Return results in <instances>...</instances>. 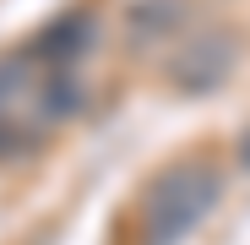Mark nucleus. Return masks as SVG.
Instances as JSON below:
<instances>
[{
    "instance_id": "nucleus-1",
    "label": "nucleus",
    "mask_w": 250,
    "mask_h": 245,
    "mask_svg": "<svg viewBox=\"0 0 250 245\" xmlns=\"http://www.w3.org/2000/svg\"><path fill=\"white\" fill-rule=\"evenodd\" d=\"M223 201V175L212 163H180L147 196V245H180Z\"/></svg>"
},
{
    "instance_id": "nucleus-2",
    "label": "nucleus",
    "mask_w": 250,
    "mask_h": 245,
    "mask_svg": "<svg viewBox=\"0 0 250 245\" xmlns=\"http://www.w3.org/2000/svg\"><path fill=\"white\" fill-rule=\"evenodd\" d=\"M239 66V38L229 27H212V33H190L174 44L169 55V82L180 93H218L223 82L234 76Z\"/></svg>"
},
{
    "instance_id": "nucleus-3",
    "label": "nucleus",
    "mask_w": 250,
    "mask_h": 245,
    "mask_svg": "<svg viewBox=\"0 0 250 245\" xmlns=\"http://www.w3.org/2000/svg\"><path fill=\"white\" fill-rule=\"evenodd\" d=\"M87 38H93V22L82 17V11H71V17H60L55 27H44V38H38V55L55 60V66H65V60H76L82 49H87Z\"/></svg>"
},
{
    "instance_id": "nucleus-4",
    "label": "nucleus",
    "mask_w": 250,
    "mask_h": 245,
    "mask_svg": "<svg viewBox=\"0 0 250 245\" xmlns=\"http://www.w3.org/2000/svg\"><path fill=\"white\" fill-rule=\"evenodd\" d=\"M180 17H185L180 0H142V6L131 11V27H136L142 38H163V33L180 27Z\"/></svg>"
},
{
    "instance_id": "nucleus-5",
    "label": "nucleus",
    "mask_w": 250,
    "mask_h": 245,
    "mask_svg": "<svg viewBox=\"0 0 250 245\" xmlns=\"http://www.w3.org/2000/svg\"><path fill=\"white\" fill-rule=\"evenodd\" d=\"M17 82H22V60H6V66H0V104L17 93Z\"/></svg>"
},
{
    "instance_id": "nucleus-6",
    "label": "nucleus",
    "mask_w": 250,
    "mask_h": 245,
    "mask_svg": "<svg viewBox=\"0 0 250 245\" xmlns=\"http://www.w3.org/2000/svg\"><path fill=\"white\" fill-rule=\"evenodd\" d=\"M239 158H245V169H250V136H245V147H239Z\"/></svg>"
}]
</instances>
